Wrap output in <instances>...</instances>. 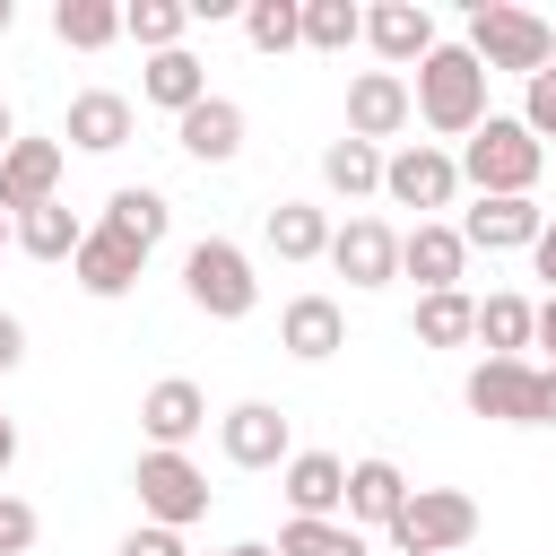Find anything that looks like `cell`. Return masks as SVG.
Here are the masks:
<instances>
[{"label": "cell", "mask_w": 556, "mask_h": 556, "mask_svg": "<svg viewBox=\"0 0 556 556\" xmlns=\"http://www.w3.org/2000/svg\"><path fill=\"white\" fill-rule=\"evenodd\" d=\"M408 96H417V122H426V130L469 139V130L486 122V61H478L469 43H434V52L417 61Z\"/></svg>", "instance_id": "6da1fadb"}, {"label": "cell", "mask_w": 556, "mask_h": 556, "mask_svg": "<svg viewBox=\"0 0 556 556\" xmlns=\"http://www.w3.org/2000/svg\"><path fill=\"white\" fill-rule=\"evenodd\" d=\"M539 165H547V148L521 130V113H486L460 148V182H478V200H530Z\"/></svg>", "instance_id": "7a4b0ae2"}, {"label": "cell", "mask_w": 556, "mask_h": 556, "mask_svg": "<svg viewBox=\"0 0 556 556\" xmlns=\"http://www.w3.org/2000/svg\"><path fill=\"white\" fill-rule=\"evenodd\" d=\"M469 52L486 61V78L513 70L530 87L539 70H556V26L530 17V9H513V0H469Z\"/></svg>", "instance_id": "3957f363"}, {"label": "cell", "mask_w": 556, "mask_h": 556, "mask_svg": "<svg viewBox=\"0 0 556 556\" xmlns=\"http://www.w3.org/2000/svg\"><path fill=\"white\" fill-rule=\"evenodd\" d=\"M182 295H191L208 321H243V313L261 304L252 252H243V243H226V235H200V243L182 252Z\"/></svg>", "instance_id": "277c9868"}, {"label": "cell", "mask_w": 556, "mask_h": 556, "mask_svg": "<svg viewBox=\"0 0 556 556\" xmlns=\"http://www.w3.org/2000/svg\"><path fill=\"white\" fill-rule=\"evenodd\" d=\"M382 539H391L400 556H452V547L478 539V495H460V486H417Z\"/></svg>", "instance_id": "5b68a950"}, {"label": "cell", "mask_w": 556, "mask_h": 556, "mask_svg": "<svg viewBox=\"0 0 556 556\" xmlns=\"http://www.w3.org/2000/svg\"><path fill=\"white\" fill-rule=\"evenodd\" d=\"M130 486H139V513H148L156 530H191V521L208 513V469H200L191 452H139Z\"/></svg>", "instance_id": "8992f818"}, {"label": "cell", "mask_w": 556, "mask_h": 556, "mask_svg": "<svg viewBox=\"0 0 556 556\" xmlns=\"http://www.w3.org/2000/svg\"><path fill=\"white\" fill-rule=\"evenodd\" d=\"M382 191H391L400 208H417V226H426L434 208H452V200H460V156H452V148H434V139H408V148H391V156H382Z\"/></svg>", "instance_id": "52a82bcc"}, {"label": "cell", "mask_w": 556, "mask_h": 556, "mask_svg": "<svg viewBox=\"0 0 556 556\" xmlns=\"http://www.w3.org/2000/svg\"><path fill=\"white\" fill-rule=\"evenodd\" d=\"M217 452H226L235 469H287V460H295L287 408H269V400H235V408L217 417Z\"/></svg>", "instance_id": "ba28073f"}, {"label": "cell", "mask_w": 556, "mask_h": 556, "mask_svg": "<svg viewBox=\"0 0 556 556\" xmlns=\"http://www.w3.org/2000/svg\"><path fill=\"white\" fill-rule=\"evenodd\" d=\"M61 165H70L61 139L17 130V148L0 156V217H26V208H43V200H61Z\"/></svg>", "instance_id": "9c48e42d"}, {"label": "cell", "mask_w": 556, "mask_h": 556, "mask_svg": "<svg viewBox=\"0 0 556 556\" xmlns=\"http://www.w3.org/2000/svg\"><path fill=\"white\" fill-rule=\"evenodd\" d=\"M417 122V96H408V78L400 70H356L348 78V139H400Z\"/></svg>", "instance_id": "30bf717a"}, {"label": "cell", "mask_w": 556, "mask_h": 556, "mask_svg": "<svg viewBox=\"0 0 556 556\" xmlns=\"http://www.w3.org/2000/svg\"><path fill=\"white\" fill-rule=\"evenodd\" d=\"M460 400H469L478 417H495V426H530L539 365H530V356H478V365H469V382H460Z\"/></svg>", "instance_id": "8fae6325"}, {"label": "cell", "mask_w": 556, "mask_h": 556, "mask_svg": "<svg viewBox=\"0 0 556 556\" xmlns=\"http://www.w3.org/2000/svg\"><path fill=\"white\" fill-rule=\"evenodd\" d=\"M460 269H469V243H460L452 217H426V226L400 235V278H417V295H452Z\"/></svg>", "instance_id": "7c38bea8"}, {"label": "cell", "mask_w": 556, "mask_h": 556, "mask_svg": "<svg viewBox=\"0 0 556 556\" xmlns=\"http://www.w3.org/2000/svg\"><path fill=\"white\" fill-rule=\"evenodd\" d=\"M287 486V521H348V460L339 452H295L278 469Z\"/></svg>", "instance_id": "4fadbf2b"}, {"label": "cell", "mask_w": 556, "mask_h": 556, "mask_svg": "<svg viewBox=\"0 0 556 556\" xmlns=\"http://www.w3.org/2000/svg\"><path fill=\"white\" fill-rule=\"evenodd\" d=\"M139 426H148V452H182V443L208 426V391H200L191 374H165V382H148Z\"/></svg>", "instance_id": "5bb4252c"}, {"label": "cell", "mask_w": 556, "mask_h": 556, "mask_svg": "<svg viewBox=\"0 0 556 556\" xmlns=\"http://www.w3.org/2000/svg\"><path fill=\"white\" fill-rule=\"evenodd\" d=\"M330 269H339L348 287H391V278H400V235H391L382 217H348V226L330 235Z\"/></svg>", "instance_id": "9a60e30c"}, {"label": "cell", "mask_w": 556, "mask_h": 556, "mask_svg": "<svg viewBox=\"0 0 556 556\" xmlns=\"http://www.w3.org/2000/svg\"><path fill=\"white\" fill-rule=\"evenodd\" d=\"M139 269H148V252H139V243H122V235H113L104 217L87 226V243H78V261H70V278H78V287H87L96 304L130 295V287H139Z\"/></svg>", "instance_id": "2e32d148"}, {"label": "cell", "mask_w": 556, "mask_h": 556, "mask_svg": "<svg viewBox=\"0 0 556 556\" xmlns=\"http://www.w3.org/2000/svg\"><path fill=\"white\" fill-rule=\"evenodd\" d=\"M365 43L391 61V70H417L434 52V9L426 0H374L365 9Z\"/></svg>", "instance_id": "e0dca14e"}, {"label": "cell", "mask_w": 556, "mask_h": 556, "mask_svg": "<svg viewBox=\"0 0 556 556\" xmlns=\"http://www.w3.org/2000/svg\"><path fill=\"white\" fill-rule=\"evenodd\" d=\"M278 348H287L295 365L339 356V348H348V313H339V295H287V313H278Z\"/></svg>", "instance_id": "ac0fdd59"}, {"label": "cell", "mask_w": 556, "mask_h": 556, "mask_svg": "<svg viewBox=\"0 0 556 556\" xmlns=\"http://www.w3.org/2000/svg\"><path fill=\"white\" fill-rule=\"evenodd\" d=\"M174 148H182L191 165H235V156H243V104H235V96L191 104V113L174 122Z\"/></svg>", "instance_id": "d6986e66"}, {"label": "cell", "mask_w": 556, "mask_h": 556, "mask_svg": "<svg viewBox=\"0 0 556 556\" xmlns=\"http://www.w3.org/2000/svg\"><path fill=\"white\" fill-rule=\"evenodd\" d=\"M539 235H547V208L539 200H478L460 217V243L469 252H530Z\"/></svg>", "instance_id": "ffe728a7"}, {"label": "cell", "mask_w": 556, "mask_h": 556, "mask_svg": "<svg viewBox=\"0 0 556 556\" xmlns=\"http://www.w3.org/2000/svg\"><path fill=\"white\" fill-rule=\"evenodd\" d=\"M408 495H417V486L400 478V460H382V452H374V460H348V521H356V530H391Z\"/></svg>", "instance_id": "44dd1931"}, {"label": "cell", "mask_w": 556, "mask_h": 556, "mask_svg": "<svg viewBox=\"0 0 556 556\" xmlns=\"http://www.w3.org/2000/svg\"><path fill=\"white\" fill-rule=\"evenodd\" d=\"M61 139H70V148H87V156H113V148L130 139V96H113V87H78V96H70Z\"/></svg>", "instance_id": "7402d4cb"}, {"label": "cell", "mask_w": 556, "mask_h": 556, "mask_svg": "<svg viewBox=\"0 0 556 556\" xmlns=\"http://www.w3.org/2000/svg\"><path fill=\"white\" fill-rule=\"evenodd\" d=\"M104 226H113L122 243H139V252H156V243L174 235V200H165L156 182H122V191L104 200Z\"/></svg>", "instance_id": "603a6c76"}, {"label": "cell", "mask_w": 556, "mask_h": 556, "mask_svg": "<svg viewBox=\"0 0 556 556\" xmlns=\"http://www.w3.org/2000/svg\"><path fill=\"white\" fill-rule=\"evenodd\" d=\"M261 235H269V252L278 261H330V208H313V200H278L269 217H261Z\"/></svg>", "instance_id": "cb8c5ba5"}, {"label": "cell", "mask_w": 556, "mask_h": 556, "mask_svg": "<svg viewBox=\"0 0 556 556\" xmlns=\"http://www.w3.org/2000/svg\"><path fill=\"white\" fill-rule=\"evenodd\" d=\"M139 96H148V104H165V113L182 122L191 104H208V70H200L191 52H148V70H139Z\"/></svg>", "instance_id": "d4e9b609"}, {"label": "cell", "mask_w": 556, "mask_h": 556, "mask_svg": "<svg viewBox=\"0 0 556 556\" xmlns=\"http://www.w3.org/2000/svg\"><path fill=\"white\" fill-rule=\"evenodd\" d=\"M9 235H17L26 261H78V243H87V226L70 217V200H43V208L9 217Z\"/></svg>", "instance_id": "484cf974"}, {"label": "cell", "mask_w": 556, "mask_h": 556, "mask_svg": "<svg viewBox=\"0 0 556 556\" xmlns=\"http://www.w3.org/2000/svg\"><path fill=\"white\" fill-rule=\"evenodd\" d=\"M408 330H417V348H469L478 339V295H417V313H408Z\"/></svg>", "instance_id": "4316f807"}, {"label": "cell", "mask_w": 556, "mask_h": 556, "mask_svg": "<svg viewBox=\"0 0 556 556\" xmlns=\"http://www.w3.org/2000/svg\"><path fill=\"white\" fill-rule=\"evenodd\" d=\"M52 35L70 52H104L122 43V0H52Z\"/></svg>", "instance_id": "83f0119b"}, {"label": "cell", "mask_w": 556, "mask_h": 556, "mask_svg": "<svg viewBox=\"0 0 556 556\" xmlns=\"http://www.w3.org/2000/svg\"><path fill=\"white\" fill-rule=\"evenodd\" d=\"M321 182H330L339 200L382 191V148H374V139H330V148H321Z\"/></svg>", "instance_id": "f1b7e54d"}, {"label": "cell", "mask_w": 556, "mask_h": 556, "mask_svg": "<svg viewBox=\"0 0 556 556\" xmlns=\"http://www.w3.org/2000/svg\"><path fill=\"white\" fill-rule=\"evenodd\" d=\"M530 330H539V304H530V295H486V304H478V348H486V356H521Z\"/></svg>", "instance_id": "f546056e"}, {"label": "cell", "mask_w": 556, "mask_h": 556, "mask_svg": "<svg viewBox=\"0 0 556 556\" xmlns=\"http://www.w3.org/2000/svg\"><path fill=\"white\" fill-rule=\"evenodd\" d=\"M182 26H191V0H130L122 9V35L139 52H182Z\"/></svg>", "instance_id": "4dcf8cb0"}, {"label": "cell", "mask_w": 556, "mask_h": 556, "mask_svg": "<svg viewBox=\"0 0 556 556\" xmlns=\"http://www.w3.org/2000/svg\"><path fill=\"white\" fill-rule=\"evenodd\" d=\"M243 43L269 52V61L295 52V43H304V0H252V9H243Z\"/></svg>", "instance_id": "1f68e13d"}, {"label": "cell", "mask_w": 556, "mask_h": 556, "mask_svg": "<svg viewBox=\"0 0 556 556\" xmlns=\"http://www.w3.org/2000/svg\"><path fill=\"white\" fill-rule=\"evenodd\" d=\"M278 556H374L356 521H287L278 530Z\"/></svg>", "instance_id": "d6a6232c"}, {"label": "cell", "mask_w": 556, "mask_h": 556, "mask_svg": "<svg viewBox=\"0 0 556 556\" xmlns=\"http://www.w3.org/2000/svg\"><path fill=\"white\" fill-rule=\"evenodd\" d=\"M304 43H313V52L365 43V9H356V0H304Z\"/></svg>", "instance_id": "836d02e7"}, {"label": "cell", "mask_w": 556, "mask_h": 556, "mask_svg": "<svg viewBox=\"0 0 556 556\" xmlns=\"http://www.w3.org/2000/svg\"><path fill=\"white\" fill-rule=\"evenodd\" d=\"M521 130H530V139H539V148H547V139H556V70H539V78H530V87H521Z\"/></svg>", "instance_id": "e575fe53"}, {"label": "cell", "mask_w": 556, "mask_h": 556, "mask_svg": "<svg viewBox=\"0 0 556 556\" xmlns=\"http://www.w3.org/2000/svg\"><path fill=\"white\" fill-rule=\"evenodd\" d=\"M35 530H43V521H35V504L0 495V556H26V547H35Z\"/></svg>", "instance_id": "d590c367"}, {"label": "cell", "mask_w": 556, "mask_h": 556, "mask_svg": "<svg viewBox=\"0 0 556 556\" xmlns=\"http://www.w3.org/2000/svg\"><path fill=\"white\" fill-rule=\"evenodd\" d=\"M113 556H191V547H182V530H156V521H139V530H130Z\"/></svg>", "instance_id": "8d00e7d4"}, {"label": "cell", "mask_w": 556, "mask_h": 556, "mask_svg": "<svg viewBox=\"0 0 556 556\" xmlns=\"http://www.w3.org/2000/svg\"><path fill=\"white\" fill-rule=\"evenodd\" d=\"M17 365H26V321L0 313V374H17Z\"/></svg>", "instance_id": "74e56055"}, {"label": "cell", "mask_w": 556, "mask_h": 556, "mask_svg": "<svg viewBox=\"0 0 556 556\" xmlns=\"http://www.w3.org/2000/svg\"><path fill=\"white\" fill-rule=\"evenodd\" d=\"M530 426H556V365H539V400H530Z\"/></svg>", "instance_id": "f35d334b"}, {"label": "cell", "mask_w": 556, "mask_h": 556, "mask_svg": "<svg viewBox=\"0 0 556 556\" xmlns=\"http://www.w3.org/2000/svg\"><path fill=\"white\" fill-rule=\"evenodd\" d=\"M530 261H539V278H547V295H556V208H547V235L530 243Z\"/></svg>", "instance_id": "ab89813d"}, {"label": "cell", "mask_w": 556, "mask_h": 556, "mask_svg": "<svg viewBox=\"0 0 556 556\" xmlns=\"http://www.w3.org/2000/svg\"><path fill=\"white\" fill-rule=\"evenodd\" d=\"M530 348H547V365H556V295L539 304V330H530Z\"/></svg>", "instance_id": "60d3db41"}, {"label": "cell", "mask_w": 556, "mask_h": 556, "mask_svg": "<svg viewBox=\"0 0 556 556\" xmlns=\"http://www.w3.org/2000/svg\"><path fill=\"white\" fill-rule=\"evenodd\" d=\"M9 460H17V426L0 417V478H9Z\"/></svg>", "instance_id": "b9f144b4"}, {"label": "cell", "mask_w": 556, "mask_h": 556, "mask_svg": "<svg viewBox=\"0 0 556 556\" xmlns=\"http://www.w3.org/2000/svg\"><path fill=\"white\" fill-rule=\"evenodd\" d=\"M217 556H278L269 539H235V547H217Z\"/></svg>", "instance_id": "7bdbcfd3"}, {"label": "cell", "mask_w": 556, "mask_h": 556, "mask_svg": "<svg viewBox=\"0 0 556 556\" xmlns=\"http://www.w3.org/2000/svg\"><path fill=\"white\" fill-rule=\"evenodd\" d=\"M9 148H17V113L0 104V156H9Z\"/></svg>", "instance_id": "ee69618b"}, {"label": "cell", "mask_w": 556, "mask_h": 556, "mask_svg": "<svg viewBox=\"0 0 556 556\" xmlns=\"http://www.w3.org/2000/svg\"><path fill=\"white\" fill-rule=\"evenodd\" d=\"M9 26H17V0H0V35H9Z\"/></svg>", "instance_id": "f6af8a7d"}, {"label": "cell", "mask_w": 556, "mask_h": 556, "mask_svg": "<svg viewBox=\"0 0 556 556\" xmlns=\"http://www.w3.org/2000/svg\"><path fill=\"white\" fill-rule=\"evenodd\" d=\"M0 252H17V235H9V217H0Z\"/></svg>", "instance_id": "bcb514c9"}]
</instances>
